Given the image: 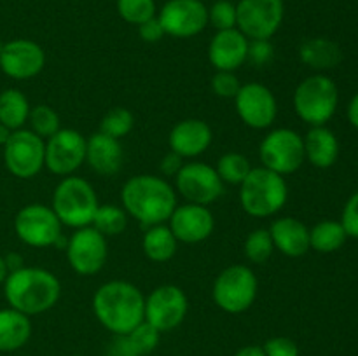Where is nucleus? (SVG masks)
<instances>
[{
	"instance_id": "nucleus-26",
	"label": "nucleus",
	"mask_w": 358,
	"mask_h": 356,
	"mask_svg": "<svg viewBox=\"0 0 358 356\" xmlns=\"http://www.w3.org/2000/svg\"><path fill=\"white\" fill-rule=\"evenodd\" d=\"M299 58L304 65H308L310 68L317 70L320 73L324 70L336 68L341 63L343 52L341 47L334 40H331V38L317 37L308 38V40L301 44Z\"/></svg>"
},
{
	"instance_id": "nucleus-20",
	"label": "nucleus",
	"mask_w": 358,
	"mask_h": 356,
	"mask_svg": "<svg viewBox=\"0 0 358 356\" xmlns=\"http://www.w3.org/2000/svg\"><path fill=\"white\" fill-rule=\"evenodd\" d=\"M248 38L238 28L220 30L208 45V59L217 72H236L247 63Z\"/></svg>"
},
{
	"instance_id": "nucleus-31",
	"label": "nucleus",
	"mask_w": 358,
	"mask_h": 356,
	"mask_svg": "<svg viewBox=\"0 0 358 356\" xmlns=\"http://www.w3.org/2000/svg\"><path fill=\"white\" fill-rule=\"evenodd\" d=\"M215 171L219 173L220 180L224 181V185H238L240 187L241 181L248 177V173L252 171V164L248 161L247 156L240 152H226L224 156L219 157L217 161Z\"/></svg>"
},
{
	"instance_id": "nucleus-32",
	"label": "nucleus",
	"mask_w": 358,
	"mask_h": 356,
	"mask_svg": "<svg viewBox=\"0 0 358 356\" xmlns=\"http://www.w3.org/2000/svg\"><path fill=\"white\" fill-rule=\"evenodd\" d=\"M273 251H275V243H273L269 229H264V227L254 229L245 239L243 253L245 258L252 264H266L271 258Z\"/></svg>"
},
{
	"instance_id": "nucleus-11",
	"label": "nucleus",
	"mask_w": 358,
	"mask_h": 356,
	"mask_svg": "<svg viewBox=\"0 0 358 356\" xmlns=\"http://www.w3.org/2000/svg\"><path fill=\"white\" fill-rule=\"evenodd\" d=\"M45 140L31 129H16L3 145V164L16 178H34L44 170Z\"/></svg>"
},
{
	"instance_id": "nucleus-4",
	"label": "nucleus",
	"mask_w": 358,
	"mask_h": 356,
	"mask_svg": "<svg viewBox=\"0 0 358 356\" xmlns=\"http://www.w3.org/2000/svg\"><path fill=\"white\" fill-rule=\"evenodd\" d=\"M289 199L285 177L264 166L252 168L240 185V205L254 218H269L282 212Z\"/></svg>"
},
{
	"instance_id": "nucleus-25",
	"label": "nucleus",
	"mask_w": 358,
	"mask_h": 356,
	"mask_svg": "<svg viewBox=\"0 0 358 356\" xmlns=\"http://www.w3.org/2000/svg\"><path fill=\"white\" fill-rule=\"evenodd\" d=\"M31 337L30 316L13 309H0V353H13L23 348Z\"/></svg>"
},
{
	"instance_id": "nucleus-3",
	"label": "nucleus",
	"mask_w": 358,
	"mask_h": 356,
	"mask_svg": "<svg viewBox=\"0 0 358 356\" xmlns=\"http://www.w3.org/2000/svg\"><path fill=\"white\" fill-rule=\"evenodd\" d=\"M3 297L13 309L35 316L52 309L62 297V283L44 267H24L9 272L3 281Z\"/></svg>"
},
{
	"instance_id": "nucleus-10",
	"label": "nucleus",
	"mask_w": 358,
	"mask_h": 356,
	"mask_svg": "<svg viewBox=\"0 0 358 356\" xmlns=\"http://www.w3.org/2000/svg\"><path fill=\"white\" fill-rule=\"evenodd\" d=\"M285 16L283 0H240L236 28L248 40H271Z\"/></svg>"
},
{
	"instance_id": "nucleus-36",
	"label": "nucleus",
	"mask_w": 358,
	"mask_h": 356,
	"mask_svg": "<svg viewBox=\"0 0 358 356\" xmlns=\"http://www.w3.org/2000/svg\"><path fill=\"white\" fill-rule=\"evenodd\" d=\"M129 342L133 344V348L136 349L140 356H145L149 353H152L154 349L159 346L161 341V332L156 327L149 323V321L143 320L142 323L136 325L131 332L128 334Z\"/></svg>"
},
{
	"instance_id": "nucleus-24",
	"label": "nucleus",
	"mask_w": 358,
	"mask_h": 356,
	"mask_svg": "<svg viewBox=\"0 0 358 356\" xmlns=\"http://www.w3.org/2000/svg\"><path fill=\"white\" fill-rule=\"evenodd\" d=\"M304 140V157L310 161L318 170H327V168L334 166L336 161L339 157V142L334 131L327 128V126H313Z\"/></svg>"
},
{
	"instance_id": "nucleus-21",
	"label": "nucleus",
	"mask_w": 358,
	"mask_h": 356,
	"mask_svg": "<svg viewBox=\"0 0 358 356\" xmlns=\"http://www.w3.org/2000/svg\"><path fill=\"white\" fill-rule=\"evenodd\" d=\"M213 142V131L201 119H184L171 128L168 145L182 159H194L205 154Z\"/></svg>"
},
{
	"instance_id": "nucleus-41",
	"label": "nucleus",
	"mask_w": 358,
	"mask_h": 356,
	"mask_svg": "<svg viewBox=\"0 0 358 356\" xmlns=\"http://www.w3.org/2000/svg\"><path fill=\"white\" fill-rule=\"evenodd\" d=\"M341 225L345 227L346 236L358 239V192L346 201L341 215Z\"/></svg>"
},
{
	"instance_id": "nucleus-50",
	"label": "nucleus",
	"mask_w": 358,
	"mask_h": 356,
	"mask_svg": "<svg viewBox=\"0 0 358 356\" xmlns=\"http://www.w3.org/2000/svg\"><path fill=\"white\" fill-rule=\"evenodd\" d=\"M2 47H3V42H2V38H0V52H2Z\"/></svg>"
},
{
	"instance_id": "nucleus-8",
	"label": "nucleus",
	"mask_w": 358,
	"mask_h": 356,
	"mask_svg": "<svg viewBox=\"0 0 358 356\" xmlns=\"http://www.w3.org/2000/svg\"><path fill=\"white\" fill-rule=\"evenodd\" d=\"M262 166L287 177L304 164V140L301 133L290 128L271 129L259 147Z\"/></svg>"
},
{
	"instance_id": "nucleus-19",
	"label": "nucleus",
	"mask_w": 358,
	"mask_h": 356,
	"mask_svg": "<svg viewBox=\"0 0 358 356\" xmlns=\"http://www.w3.org/2000/svg\"><path fill=\"white\" fill-rule=\"evenodd\" d=\"M168 227L178 243H203L213 234L215 216L210 212L208 206L185 202V205H177L168 220Z\"/></svg>"
},
{
	"instance_id": "nucleus-44",
	"label": "nucleus",
	"mask_w": 358,
	"mask_h": 356,
	"mask_svg": "<svg viewBox=\"0 0 358 356\" xmlns=\"http://www.w3.org/2000/svg\"><path fill=\"white\" fill-rule=\"evenodd\" d=\"M184 166V159L180 156H177L175 152H168L166 156L161 159L159 170L163 173V177H177V173L180 171V168Z\"/></svg>"
},
{
	"instance_id": "nucleus-9",
	"label": "nucleus",
	"mask_w": 358,
	"mask_h": 356,
	"mask_svg": "<svg viewBox=\"0 0 358 356\" xmlns=\"http://www.w3.org/2000/svg\"><path fill=\"white\" fill-rule=\"evenodd\" d=\"M63 225L51 206L31 202L23 206L14 216V232L21 243L31 248L55 246L62 236Z\"/></svg>"
},
{
	"instance_id": "nucleus-42",
	"label": "nucleus",
	"mask_w": 358,
	"mask_h": 356,
	"mask_svg": "<svg viewBox=\"0 0 358 356\" xmlns=\"http://www.w3.org/2000/svg\"><path fill=\"white\" fill-rule=\"evenodd\" d=\"M138 34H140V38H142L143 42H147V44H156V42H159L161 38L164 37V30L163 27H161L159 20H157V16L150 17V20H147L145 23L138 24Z\"/></svg>"
},
{
	"instance_id": "nucleus-23",
	"label": "nucleus",
	"mask_w": 358,
	"mask_h": 356,
	"mask_svg": "<svg viewBox=\"0 0 358 356\" xmlns=\"http://www.w3.org/2000/svg\"><path fill=\"white\" fill-rule=\"evenodd\" d=\"M269 234L275 243V250L285 257L297 258L306 255L310 248V229L294 216H282L273 220L269 225Z\"/></svg>"
},
{
	"instance_id": "nucleus-48",
	"label": "nucleus",
	"mask_w": 358,
	"mask_h": 356,
	"mask_svg": "<svg viewBox=\"0 0 358 356\" xmlns=\"http://www.w3.org/2000/svg\"><path fill=\"white\" fill-rule=\"evenodd\" d=\"M10 133H13V131H10V129L7 128V126H3L2 122H0V145H2V147L6 145L7 140L10 138Z\"/></svg>"
},
{
	"instance_id": "nucleus-33",
	"label": "nucleus",
	"mask_w": 358,
	"mask_h": 356,
	"mask_svg": "<svg viewBox=\"0 0 358 356\" xmlns=\"http://www.w3.org/2000/svg\"><path fill=\"white\" fill-rule=\"evenodd\" d=\"M133 126H135V115L131 110L124 107H115L108 110L103 115L100 122V133L112 136L115 140H121L131 133Z\"/></svg>"
},
{
	"instance_id": "nucleus-47",
	"label": "nucleus",
	"mask_w": 358,
	"mask_h": 356,
	"mask_svg": "<svg viewBox=\"0 0 358 356\" xmlns=\"http://www.w3.org/2000/svg\"><path fill=\"white\" fill-rule=\"evenodd\" d=\"M348 121L353 128L358 129V93L352 98L348 105Z\"/></svg>"
},
{
	"instance_id": "nucleus-18",
	"label": "nucleus",
	"mask_w": 358,
	"mask_h": 356,
	"mask_svg": "<svg viewBox=\"0 0 358 356\" xmlns=\"http://www.w3.org/2000/svg\"><path fill=\"white\" fill-rule=\"evenodd\" d=\"M45 66V52L30 38H14L3 42L0 52V70L14 80H28L37 77Z\"/></svg>"
},
{
	"instance_id": "nucleus-1",
	"label": "nucleus",
	"mask_w": 358,
	"mask_h": 356,
	"mask_svg": "<svg viewBox=\"0 0 358 356\" xmlns=\"http://www.w3.org/2000/svg\"><path fill=\"white\" fill-rule=\"evenodd\" d=\"M93 313L112 335H128L145 320V295L133 283L112 279L94 292Z\"/></svg>"
},
{
	"instance_id": "nucleus-12",
	"label": "nucleus",
	"mask_w": 358,
	"mask_h": 356,
	"mask_svg": "<svg viewBox=\"0 0 358 356\" xmlns=\"http://www.w3.org/2000/svg\"><path fill=\"white\" fill-rule=\"evenodd\" d=\"M175 191L187 202L208 206L224 194V181L213 166L191 161L184 163L175 177Z\"/></svg>"
},
{
	"instance_id": "nucleus-13",
	"label": "nucleus",
	"mask_w": 358,
	"mask_h": 356,
	"mask_svg": "<svg viewBox=\"0 0 358 356\" xmlns=\"http://www.w3.org/2000/svg\"><path fill=\"white\" fill-rule=\"evenodd\" d=\"M66 258L73 272L79 276H93L103 269L108 257L107 237L93 225L73 230L66 243Z\"/></svg>"
},
{
	"instance_id": "nucleus-7",
	"label": "nucleus",
	"mask_w": 358,
	"mask_h": 356,
	"mask_svg": "<svg viewBox=\"0 0 358 356\" xmlns=\"http://www.w3.org/2000/svg\"><path fill=\"white\" fill-rule=\"evenodd\" d=\"M259 292L255 272L245 264H234L220 271L212 286V299L227 314H241L254 306Z\"/></svg>"
},
{
	"instance_id": "nucleus-39",
	"label": "nucleus",
	"mask_w": 358,
	"mask_h": 356,
	"mask_svg": "<svg viewBox=\"0 0 358 356\" xmlns=\"http://www.w3.org/2000/svg\"><path fill=\"white\" fill-rule=\"evenodd\" d=\"M275 58V47L271 40H248L247 61H250L255 68L269 65Z\"/></svg>"
},
{
	"instance_id": "nucleus-6",
	"label": "nucleus",
	"mask_w": 358,
	"mask_h": 356,
	"mask_svg": "<svg viewBox=\"0 0 358 356\" xmlns=\"http://www.w3.org/2000/svg\"><path fill=\"white\" fill-rule=\"evenodd\" d=\"M339 105V91L334 80L325 73H313L297 84L294 91V110L306 124L325 126Z\"/></svg>"
},
{
	"instance_id": "nucleus-38",
	"label": "nucleus",
	"mask_w": 358,
	"mask_h": 356,
	"mask_svg": "<svg viewBox=\"0 0 358 356\" xmlns=\"http://www.w3.org/2000/svg\"><path fill=\"white\" fill-rule=\"evenodd\" d=\"M240 87L241 82L234 72H215V75L212 77L213 94L224 100H234Z\"/></svg>"
},
{
	"instance_id": "nucleus-15",
	"label": "nucleus",
	"mask_w": 358,
	"mask_h": 356,
	"mask_svg": "<svg viewBox=\"0 0 358 356\" xmlns=\"http://www.w3.org/2000/svg\"><path fill=\"white\" fill-rule=\"evenodd\" d=\"M189 311V300L177 285H161L145 297V321L157 330L171 332L182 325Z\"/></svg>"
},
{
	"instance_id": "nucleus-37",
	"label": "nucleus",
	"mask_w": 358,
	"mask_h": 356,
	"mask_svg": "<svg viewBox=\"0 0 358 356\" xmlns=\"http://www.w3.org/2000/svg\"><path fill=\"white\" fill-rule=\"evenodd\" d=\"M208 24L217 31L236 28V6L231 0H215L208 9Z\"/></svg>"
},
{
	"instance_id": "nucleus-28",
	"label": "nucleus",
	"mask_w": 358,
	"mask_h": 356,
	"mask_svg": "<svg viewBox=\"0 0 358 356\" xmlns=\"http://www.w3.org/2000/svg\"><path fill=\"white\" fill-rule=\"evenodd\" d=\"M30 108L28 98L24 96L23 91L9 87L0 93V122L7 126L10 131L21 129L27 124Z\"/></svg>"
},
{
	"instance_id": "nucleus-34",
	"label": "nucleus",
	"mask_w": 358,
	"mask_h": 356,
	"mask_svg": "<svg viewBox=\"0 0 358 356\" xmlns=\"http://www.w3.org/2000/svg\"><path fill=\"white\" fill-rule=\"evenodd\" d=\"M28 124H30L31 131L41 136L42 140L51 138L55 133L62 129L59 128V115L56 114L55 108L45 103L35 105V107L30 108Z\"/></svg>"
},
{
	"instance_id": "nucleus-45",
	"label": "nucleus",
	"mask_w": 358,
	"mask_h": 356,
	"mask_svg": "<svg viewBox=\"0 0 358 356\" xmlns=\"http://www.w3.org/2000/svg\"><path fill=\"white\" fill-rule=\"evenodd\" d=\"M3 258H6V264H7V269H9V272H14V271H17V269L24 267V258L21 257L20 253H16V251L6 255Z\"/></svg>"
},
{
	"instance_id": "nucleus-2",
	"label": "nucleus",
	"mask_w": 358,
	"mask_h": 356,
	"mask_svg": "<svg viewBox=\"0 0 358 356\" xmlns=\"http://www.w3.org/2000/svg\"><path fill=\"white\" fill-rule=\"evenodd\" d=\"M121 202L128 216L150 227L166 223L177 208V191L157 175H135L121 188Z\"/></svg>"
},
{
	"instance_id": "nucleus-16",
	"label": "nucleus",
	"mask_w": 358,
	"mask_h": 356,
	"mask_svg": "<svg viewBox=\"0 0 358 356\" xmlns=\"http://www.w3.org/2000/svg\"><path fill=\"white\" fill-rule=\"evenodd\" d=\"M238 117L252 129H268L278 115V101L273 91L261 82L241 84L234 98Z\"/></svg>"
},
{
	"instance_id": "nucleus-14",
	"label": "nucleus",
	"mask_w": 358,
	"mask_h": 356,
	"mask_svg": "<svg viewBox=\"0 0 358 356\" xmlns=\"http://www.w3.org/2000/svg\"><path fill=\"white\" fill-rule=\"evenodd\" d=\"M86 163V138L77 129H59L45 140L44 168L56 177H70Z\"/></svg>"
},
{
	"instance_id": "nucleus-30",
	"label": "nucleus",
	"mask_w": 358,
	"mask_h": 356,
	"mask_svg": "<svg viewBox=\"0 0 358 356\" xmlns=\"http://www.w3.org/2000/svg\"><path fill=\"white\" fill-rule=\"evenodd\" d=\"M91 225L103 234L105 237H112L121 234L128 227V213L122 206L117 205H100L98 206Z\"/></svg>"
},
{
	"instance_id": "nucleus-52",
	"label": "nucleus",
	"mask_w": 358,
	"mask_h": 356,
	"mask_svg": "<svg viewBox=\"0 0 358 356\" xmlns=\"http://www.w3.org/2000/svg\"><path fill=\"white\" fill-rule=\"evenodd\" d=\"M72 356H83V355H72Z\"/></svg>"
},
{
	"instance_id": "nucleus-49",
	"label": "nucleus",
	"mask_w": 358,
	"mask_h": 356,
	"mask_svg": "<svg viewBox=\"0 0 358 356\" xmlns=\"http://www.w3.org/2000/svg\"><path fill=\"white\" fill-rule=\"evenodd\" d=\"M9 276V269H7V264H6V258L0 255V283L6 281V278Z\"/></svg>"
},
{
	"instance_id": "nucleus-17",
	"label": "nucleus",
	"mask_w": 358,
	"mask_h": 356,
	"mask_svg": "<svg viewBox=\"0 0 358 356\" xmlns=\"http://www.w3.org/2000/svg\"><path fill=\"white\" fill-rule=\"evenodd\" d=\"M164 34L175 38H191L208 24V9L198 0H168L157 13Z\"/></svg>"
},
{
	"instance_id": "nucleus-29",
	"label": "nucleus",
	"mask_w": 358,
	"mask_h": 356,
	"mask_svg": "<svg viewBox=\"0 0 358 356\" xmlns=\"http://www.w3.org/2000/svg\"><path fill=\"white\" fill-rule=\"evenodd\" d=\"M346 239L345 227L336 220H322L310 229V248L318 253H334Z\"/></svg>"
},
{
	"instance_id": "nucleus-5",
	"label": "nucleus",
	"mask_w": 358,
	"mask_h": 356,
	"mask_svg": "<svg viewBox=\"0 0 358 356\" xmlns=\"http://www.w3.org/2000/svg\"><path fill=\"white\" fill-rule=\"evenodd\" d=\"M98 206L100 202L93 185L76 175L63 177L52 192V212L63 227L73 230L91 225Z\"/></svg>"
},
{
	"instance_id": "nucleus-40",
	"label": "nucleus",
	"mask_w": 358,
	"mask_h": 356,
	"mask_svg": "<svg viewBox=\"0 0 358 356\" xmlns=\"http://www.w3.org/2000/svg\"><path fill=\"white\" fill-rule=\"evenodd\" d=\"M266 356H299V346L289 337H271L262 346Z\"/></svg>"
},
{
	"instance_id": "nucleus-22",
	"label": "nucleus",
	"mask_w": 358,
	"mask_h": 356,
	"mask_svg": "<svg viewBox=\"0 0 358 356\" xmlns=\"http://www.w3.org/2000/svg\"><path fill=\"white\" fill-rule=\"evenodd\" d=\"M124 161L121 140L96 131L86 138V164L101 177H112L119 173Z\"/></svg>"
},
{
	"instance_id": "nucleus-43",
	"label": "nucleus",
	"mask_w": 358,
	"mask_h": 356,
	"mask_svg": "<svg viewBox=\"0 0 358 356\" xmlns=\"http://www.w3.org/2000/svg\"><path fill=\"white\" fill-rule=\"evenodd\" d=\"M107 356H140L133 344L129 342L128 335H114V341L110 342L107 349Z\"/></svg>"
},
{
	"instance_id": "nucleus-35",
	"label": "nucleus",
	"mask_w": 358,
	"mask_h": 356,
	"mask_svg": "<svg viewBox=\"0 0 358 356\" xmlns=\"http://www.w3.org/2000/svg\"><path fill=\"white\" fill-rule=\"evenodd\" d=\"M117 14L129 24H142L150 17L157 16L154 0H117Z\"/></svg>"
},
{
	"instance_id": "nucleus-46",
	"label": "nucleus",
	"mask_w": 358,
	"mask_h": 356,
	"mask_svg": "<svg viewBox=\"0 0 358 356\" xmlns=\"http://www.w3.org/2000/svg\"><path fill=\"white\" fill-rule=\"evenodd\" d=\"M234 356H266L264 349H262V346H243V348L238 349L236 353H234Z\"/></svg>"
},
{
	"instance_id": "nucleus-27",
	"label": "nucleus",
	"mask_w": 358,
	"mask_h": 356,
	"mask_svg": "<svg viewBox=\"0 0 358 356\" xmlns=\"http://www.w3.org/2000/svg\"><path fill=\"white\" fill-rule=\"evenodd\" d=\"M177 237L173 236L166 223H157L145 229L142 237V250L150 262L163 264V262L171 260L177 253Z\"/></svg>"
},
{
	"instance_id": "nucleus-51",
	"label": "nucleus",
	"mask_w": 358,
	"mask_h": 356,
	"mask_svg": "<svg viewBox=\"0 0 358 356\" xmlns=\"http://www.w3.org/2000/svg\"><path fill=\"white\" fill-rule=\"evenodd\" d=\"M198 2H203V3H205V2H206V0H198Z\"/></svg>"
}]
</instances>
